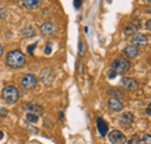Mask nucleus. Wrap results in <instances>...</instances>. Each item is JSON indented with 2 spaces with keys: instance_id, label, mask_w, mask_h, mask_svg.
Here are the masks:
<instances>
[{
  "instance_id": "1",
  "label": "nucleus",
  "mask_w": 151,
  "mask_h": 144,
  "mask_svg": "<svg viewBox=\"0 0 151 144\" xmlns=\"http://www.w3.org/2000/svg\"><path fill=\"white\" fill-rule=\"evenodd\" d=\"M6 63L12 69H20L26 64V56L19 50L11 51L6 57Z\"/></svg>"
},
{
  "instance_id": "2",
  "label": "nucleus",
  "mask_w": 151,
  "mask_h": 144,
  "mask_svg": "<svg viewBox=\"0 0 151 144\" xmlns=\"http://www.w3.org/2000/svg\"><path fill=\"white\" fill-rule=\"evenodd\" d=\"M2 98L8 104H15L19 100V91L15 86L8 85L2 91Z\"/></svg>"
},
{
  "instance_id": "3",
  "label": "nucleus",
  "mask_w": 151,
  "mask_h": 144,
  "mask_svg": "<svg viewBox=\"0 0 151 144\" xmlns=\"http://www.w3.org/2000/svg\"><path fill=\"white\" fill-rule=\"evenodd\" d=\"M130 69V62L126 58H117L112 63V70L116 72V74H123Z\"/></svg>"
},
{
  "instance_id": "4",
  "label": "nucleus",
  "mask_w": 151,
  "mask_h": 144,
  "mask_svg": "<svg viewBox=\"0 0 151 144\" xmlns=\"http://www.w3.org/2000/svg\"><path fill=\"white\" fill-rule=\"evenodd\" d=\"M36 83H37V79L34 74H30V73H27L22 77V80H21V84L24 89L27 90H33L35 86H36Z\"/></svg>"
},
{
  "instance_id": "5",
  "label": "nucleus",
  "mask_w": 151,
  "mask_h": 144,
  "mask_svg": "<svg viewBox=\"0 0 151 144\" xmlns=\"http://www.w3.org/2000/svg\"><path fill=\"white\" fill-rule=\"evenodd\" d=\"M108 138H109V142L112 144H126V142H127L126 136L120 130L111 131V134L108 135Z\"/></svg>"
},
{
  "instance_id": "6",
  "label": "nucleus",
  "mask_w": 151,
  "mask_h": 144,
  "mask_svg": "<svg viewBox=\"0 0 151 144\" xmlns=\"http://www.w3.org/2000/svg\"><path fill=\"white\" fill-rule=\"evenodd\" d=\"M57 30V26L54 22H44L41 26V32L44 35H51Z\"/></svg>"
},
{
  "instance_id": "7",
  "label": "nucleus",
  "mask_w": 151,
  "mask_h": 144,
  "mask_svg": "<svg viewBox=\"0 0 151 144\" xmlns=\"http://www.w3.org/2000/svg\"><path fill=\"white\" fill-rule=\"evenodd\" d=\"M108 107L111 108L113 112H120V110L123 109V104L120 99L114 96V98H111L108 100Z\"/></svg>"
},
{
  "instance_id": "8",
  "label": "nucleus",
  "mask_w": 151,
  "mask_h": 144,
  "mask_svg": "<svg viewBox=\"0 0 151 144\" xmlns=\"http://www.w3.org/2000/svg\"><path fill=\"white\" fill-rule=\"evenodd\" d=\"M122 85L127 91H135L138 87V83L132 78H123L122 79Z\"/></svg>"
},
{
  "instance_id": "9",
  "label": "nucleus",
  "mask_w": 151,
  "mask_h": 144,
  "mask_svg": "<svg viewBox=\"0 0 151 144\" xmlns=\"http://www.w3.org/2000/svg\"><path fill=\"white\" fill-rule=\"evenodd\" d=\"M132 122H134V115L132 113L127 112V113H123L120 117V125L123 127H128L130 126Z\"/></svg>"
},
{
  "instance_id": "10",
  "label": "nucleus",
  "mask_w": 151,
  "mask_h": 144,
  "mask_svg": "<svg viewBox=\"0 0 151 144\" xmlns=\"http://www.w3.org/2000/svg\"><path fill=\"white\" fill-rule=\"evenodd\" d=\"M148 41H149V37L144 34H141V33H137L134 36V40H132L134 44H136V45H145L148 43Z\"/></svg>"
},
{
  "instance_id": "11",
  "label": "nucleus",
  "mask_w": 151,
  "mask_h": 144,
  "mask_svg": "<svg viewBox=\"0 0 151 144\" xmlns=\"http://www.w3.org/2000/svg\"><path fill=\"white\" fill-rule=\"evenodd\" d=\"M123 53H124V55H126L128 58H135V57H137V55H138V48H137L136 45H128V47L124 48Z\"/></svg>"
},
{
  "instance_id": "12",
  "label": "nucleus",
  "mask_w": 151,
  "mask_h": 144,
  "mask_svg": "<svg viewBox=\"0 0 151 144\" xmlns=\"http://www.w3.org/2000/svg\"><path fill=\"white\" fill-rule=\"evenodd\" d=\"M96 126H98V130H99V132H100V135H101L102 137L107 135L108 126H107V123H106L102 119H98V120H96Z\"/></svg>"
},
{
  "instance_id": "13",
  "label": "nucleus",
  "mask_w": 151,
  "mask_h": 144,
  "mask_svg": "<svg viewBox=\"0 0 151 144\" xmlns=\"http://www.w3.org/2000/svg\"><path fill=\"white\" fill-rule=\"evenodd\" d=\"M26 109H28V110H30L29 113H34V114H36V115H40L42 112H43V109L42 107L37 105V104H33V102H28V104H26Z\"/></svg>"
},
{
  "instance_id": "14",
  "label": "nucleus",
  "mask_w": 151,
  "mask_h": 144,
  "mask_svg": "<svg viewBox=\"0 0 151 144\" xmlns=\"http://www.w3.org/2000/svg\"><path fill=\"white\" fill-rule=\"evenodd\" d=\"M22 2L29 9H35L41 5V0H22Z\"/></svg>"
},
{
  "instance_id": "15",
  "label": "nucleus",
  "mask_w": 151,
  "mask_h": 144,
  "mask_svg": "<svg viewBox=\"0 0 151 144\" xmlns=\"http://www.w3.org/2000/svg\"><path fill=\"white\" fill-rule=\"evenodd\" d=\"M26 117H27V120H28L29 122H32V123H36L38 121V115L34 114V113H28V114L26 115Z\"/></svg>"
},
{
  "instance_id": "16",
  "label": "nucleus",
  "mask_w": 151,
  "mask_h": 144,
  "mask_svg": "<svg viewBox=\"0 0 151 144\" xmlns=\"http://www.w3.org/2000/svg\"><path fill=\"white\" fill-rule=\"evenodd\" d=\"M78 50H79V56H84V54H85V43H84V41L81 38L79 40Z\"/></svg>"
},
{
  "instance_id": "17",
  "label": "nucleus",
  "mask_w": 151,
  "mask_h": 144,
  "mask_svg": "<svg viewBox=\"0 0 151 144\" xmlns=\"http://www.w3.org/2000/svg\"><path fill=\"white\" fill-rule=\"evenodd\" d=\"M136 32V28L132 26V24H130V26H128L126 29H124V34H126V36H130L132 35L134 33Z\"/></svg>"
},
{
  "instance_id": "18",
  "label": "nucleus",
  "mask_w": 151,
  "mask_h": 144,
  "mask_svg": "<svg viewBox=\"0 0 151 144\" xmlns=\"http://www.w3.org/2000/svg\"><path fill=\"white\" fill-rule=\"evenodd\" d=\"M128 144H144V143H143V141L139 140L138 137H134V138H132V140L128 142Z\"/></svg>"
},
{
  "instance_id": "19",
  "label": "nucleus",
  "mask_w": 151,
  "mask_h": 144,
  "mask_svg": "<svg viewBox=\"0 0 151 144\" xmlns=\"http://www.w3.org/2000/svg\"><path fill=\"white\" fill-rule=\"evenodd\" d=\"M143 143L144 144H151V135L145 134V135L143 136Z\"/></svg>"
},
{
  "instance_id": "20",
  "label": "nucleus",
  "mask_w": 151,
  "mask_h": 144,
  "mask_svg": "<svg viewBox=\"0 0 151 144\" xmlns=\"http://www.w3.org/2000/svg\"><path fill=\"white\" fill-rule=\"evenodd\" d=\"M81 2H83V0H73V5H75L76 8H79L80 5H81Z\"/></svg>"
},
{
  "instance_id": "21",
  "label": "nucleus",
  "mask_w": 151,
  "mask_h": 144,
  "mask_svg": "<svg viewBox=\"0 0 151 144\" xmlns=\"http://www.w3.org/2000/svg\"><path fill=\"white\" fill-rule=\"evenodd\" d=\"M35 48H36V43H35V44H33V45H29V47H28V53L32 55L33 54V50H34Z\"/></svg>"
},
{
  "instance_id": "22",
  "label": "nucleus",
  "mask_w": 151,
  "mask_h": 144,
  "mask_svg": "<svg viewBox=\"0 0 151 144\" xmlns=\"http://www.w3.org/2000/svg\"><path fill=\"white\" fill-rule=\"evenodd\" d=\"M116 76H117V74H116V72L114 71V70H111V71H109V73H108V77H109L111 79H112V78H114V77H116Z\"/></svg>"
},
{
  "instance_id": "23",
  "label": "nucleus",
  "mask_w": 151,
  "mask_h": 144,
  "mask_svg": "<svg viewBox=\"0 0 151 144\" xmlns=\"http://www.w3.org/2000/svg\"><path fill=\"white\" fill-rule=\"evenodd\" d=\"M51 53V47H50V43H48V45H47V48H45V54L49 55Z\"/></svg>"
},
{
  "instance_id": "24",
  "label": "nucleus",
  "mask_w": 151,
  "mask_h": 144,
  "mask_svg": "<svg viewBox=\"0 0 151 144\" xmlns=\"http://www.w3.org/2000/svg\"><path fill=\"white\" fill-rule=\"evenodd\" d=\"M147 114L151 116V104L149 105V106H148V108H147Z\"/></svg>"
},
{
  "instance_id": "25",
  "label": "nucleus",
  "mask_w": 151,
  "mask_h": 144,
  "mask_svg": "<svg viewBox=\"0 0 151 144\" xmlns=\"http://www.w3.org/2000/svg\"><path fill=\"white\" fill-rule=\"evenodd\" d=\"M147 28H148V29L151 32V19L148 21V22H147Z\"/></svg>"
},
{
  "instance_id": "26",
  "label": "nucleus",
  "mask_w": 151,
  "mask_h": 144,
  "mask_svg": "<svg viewBox=\"0 0 151 144\" xmlns=\"http://www.w3.org/2000/svg\"><path fill=\"white\" fill-rule=\"evenodd\" d=\"M2 138H4V132H2V131H0V141H1Z\"/></svg>"
},
{
  "instance_id": "27",
  "label": "nucleus",
  "mask_w": 151,
  "mask_h": 144,
  "mask_svg": "<svg viewBox=\"0 0 151 144\" xmlns=\"http://www.w3.org/2000/svg\"><path fill=\"white\" fill-rule=\"evenodd\" d=\"M2 51H4V50H2V47L0 45V57H1V55H2Z\"/></svg>"
},
{
  "instance_id": "28",
  "label": "nucleus",
  "mask_w": 151,
  "mask_h": 144,
  "mask_svg": "<svg viewBox=\"0 0 151 144\" xmlns=\"http://www.w3.org/2000/svg\"><path fill=\"white\" fill-rule=\"evenodd\" d=\"M59 119H60V120L63 119V113H60V114H59Z\"/></svg>"
},
{
  "instance_id": "29",
  "label": "nucleus",
  "mask_w": 151,
  "mask_h": 144,
  "mask_svg": "<svg viewBox=\"0 0 151 144\" xmlns=\"http://www.w3.org/2000/svg\"><path fill=\"white\" fill-rule=\"evenodd\" d=\"M148 1H151V0H148Z\"/></svg>"
}]
</instances>
